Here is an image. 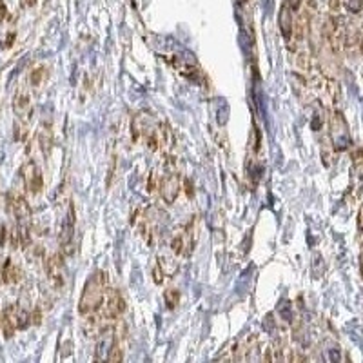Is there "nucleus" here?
I'll return each instance as SVG.
<instances>
[{
  "label": "nucleus",
  "mask_w": 363,
  "mask_h": 363,
  "mask_svg": "<svg viewBox=\"0 0 363 363\" xmlns=\"http://www.w3.org/2000/svg\"><path fill=\"white\" fill-rule=\"evenodd\" d=\"M300 2L301 0H287V4L291 6L292 10H298V8H300Z\"/></svg>",
  "instance_id": "a878e982"
},
{
  "label": "nucleus",
  "mask_w": 363,
  "mask_h": 363,
  "mask_svg": "<svg viewBox=\"0 0 363 363\" xmlns=\"http://www.w3.org/2000/svg\"><path fill=\"white\" fill-rule=\"evenodd\" d=\"M113 343H115V334H111V332H102L100 339H98V343H96V354H95L96 361H104V359L109 358Z\"/></svg>",
  "instance_id": "9b49d317"
},
{
  "label": "nucleus",
  "mask_w": 363,
  "mask_h": 363,
  "mask_svg": "<svg viewBox=\"0 0 363 363\" xmlns=\"http://www.w3.org/2000/svg\"><path fill=\"white\" fill-rule=\"evenodd\" d=\"M13 39H15V33H10V37H8V40H6V48H10L11 42H13Z\"/></svg>",
  "instance_id": "bb28decb"
},
{
  "label": "nucleus",
  "mask_w": 363,
  "mask_h": 363,
  "mask_svg": "<svg viewBox=\"0 0 363 363\" xmlns=\"http://www.w3.org/2000/svg\"><path fill=\"white\" fill-rule=\"evenodd\" d=\"M40 321H42V312H40V309L37 307L33 312H31V323H35V325H39Z\"/></svg>",
  "instance_id": "4be33fe9"
},
{
  "label": "nucleus",
  "mask_w": 363,
  "mask_h": 363,
  "mask_svg": "<svg viewBox=\"0 0 363 363\" xmlns=\"http://www.w3.org/2000/svg\"><path fill=\"white\" fill-rule=\"evenodd\" d=\"M8 227L6 225H0V247H6V242H8Z\"/></svg>",
  "instance_id": "412c9836"
},
{
  "label": "nucleus",
  "mask_w": 363,
  "mask_h": 363,
  "mask_svg": "<svg viewBox=\"0 0 363 363\" xmlns=\"http://www.w3.org/2000/svg\"><path fill=\"white\" fill-rule=\"evenodd\" d=\"M39 143L42 153L48 156L51 153V145H53V131H51V124H42L39 131Z\"/></svg>",
  "instance_id": "4468645a"
},
{
  "label": "nucleus",
  "mask_w": 363,
  "mask_h": 363,
  "mask_svg": "<svg viewBox=\"0 0 363 363\" xmlns=\"http://www.w3.org/2000/svg\"><path fill=\"white\" fill-rule=\"evenodd\" d=\"M330 142H332L334 151H345L352 143L349 125H347L343 115L339 111H334V115L330 116Z\"/></svg>",
  "instance_id": "f03ea898"
},
{
  "label": "nucleus",
  "mask_w": 363,
  "mask_h": 363,
  "mask_svg": "<svg viewBox=\"0 0 363 363\" xmlns=\"http://www.w3.org/2000/svg\"><path fill=\"white\" fill-rule=\"evenodd\" d=\"M343 4L350 13H359L363 8V0H343Z\"/></svg>",
  "instance_id": "6ab92c4d"
},
{
  "label": "nucleus",
  "mask_w": 363,
  "mask_h": 363,
  "mask_svg": "<svg viewBox=\"0 0 363 363\" xmlns=\"http://www.w3.org/2000/svg\"><path fill=\"white\" fill-rule=\"evenodd\" d=\"M278 314H280V320H283L285 323H291L294 320V316H292V307L289 305V301H282L280 305H278Z\"/></svg>",
  "instance_id": "dca6fc26"
},
{
  "label": "nucleus",
  "mask_w": 363,
  "mask_h": 363,
  "mask_svg": "<svg viewBox=\"0 0 363 363\" xmlns=\"http://www.w3.org/2000/svg\"><path fill=\"white\" fill-rule=\"evenodd\" d=\"M6 15H8V10H6V6L0 2V22L6 19Z\"/></svg>",
  "instance_id": "393cba45"
},
{
  "label": "nucleus",
  "mask_w": 363,
  "mask_h": 363,
  "mask_svg": "<svg viewBox=\"0 0 363 363\" xmlns=\"http://www.w3.org/2000/svg\"><path fill=\"white\" fill-rule=\"evenodd\" d=\"M13 109H15V113H17V116H19L20 122H24L26 124L29 120V115H31V98H29V95L26 91L17 93V96H15V100H13Z\"/></svg>",
  "instance_id": "1a4fd4ad"
},
{
  "label": "nucleus",
  "mask_w": 363,
  "mask_h": 363,
  "mask_svg": "<svg viewBox=\"0 0 363 363\" xmlns=\"http://www.w3.org/2000/svg\"><path fill=\"white\" fill-rule=\"evenodd\" d=\"M278 22H280V31H282L283 39L289 40L292 35V29H294V19H292V8L289 4H283L282 10H280V19H278Z\"/></svg>",
  "instance_id": "9d476101"
},
{
  "label": "nucleus",
  "mask_w": 363,
  "mask_h": 363,
  "mask_svg": "<svg viewBox=\"0 0 363 363\" xmlns=\"http://www.w3.org/2000/svg\"><path fill=\"white\" fill-rule=\"evenodd\" d=\"M20 172H22V178H24L26 189H28L29 193H33V195H39L44 187V178L40 169L37 167V163L29 160V162H26L24 165H22Z\"/></svg>",
  "instance_id": "39448f33"
},
{
  "label": "nucleus",
  "mask_w": 363,
  "mask_h": 363,
  "mask_svg": "<svg viewBox=\"0 0 363 363\" xmlns=\"http://www.w3.org/2000/svg\"><path fill=\"white\" fill-rule=\"evenodd\" d=\"M22 276V271H20L19 265H15L10 258L2 263V282L4 283H17Z\"/></svg>",
  "instance_id": "ddd939ff"
},
{
  "label": "nucleus",
  "mask_w": 363,
  "mask_h": 363,
  "mask_svg": "<svg viewBox=\"0 0 363 363\" xmlns=\"http://www.w3.org/2000/svg\"><path fill=\"white\" fill-rule=\"evenodd\" d=\"M0 2H2V0H0Z\"/></svg>",
  "instance_id": "c85d7f7f"
},
{
  "label": "nucleus",
  "mask_w": 363,
  "mask_h": 363,
  "mask_svg": "<svg viewBox=\"0 0 363 363\" xmlns=\"http://www.w3.org/2000/svg\"><path fill=\"white\" fill-rule=\"evenodd\" d=\"M0 327H2V332H4V338L10 339L15 334V329H17V321H15V307L10 305L8 309H4L2 312V321H0Z\"/></svg>",
  "instance_id": "f8f14e48"
},
{
  "label": "nucleus",
  "mask_w": 363,
  "mask_h": 363,
  "mask_svg": "<svg viewBox=\"0 0 363 363\" xmlns=\"http://www.w3.org/2000/svg\"><path fill=\"white\" fill-rule=\"evenodd\" d=\"M46 272H48V278L51 285L55 289H62L64 287V263L60 254H53L51 258L46 262Z\"/></svg>",
  "instance_id": "423d86ee"
},
{
  "label": "nucleus",
  "mask_w": 363,
  "mask_h": 363,
  "mask_svg": "<svg viewBox=\"0 0 363 363\" xmlns=\"http://www.w3.org/2000/svg\"><path fill=\"white\" fill-rule=\"evenodd\" d=\"M15 321H17V329L20 330H24L29 327V323H31V314H29V311L24 305L15 307Z\"/></svg>",
  "instance_id": "2eb2a0df"
},
{
  "label": "nucleus",
  "mask_w": 363,
  "mask_h": 363,
  "mask_svg": "<svg viewBox=\"0 0 363 363\" xmlns=\"http://www.w3.org/2000/svg\"><path fill=\"white\" fill-rule=\"evenodd\" d=\"M44 77H46V69H44V67H37V69L31 73V77H29L31 86H40V82L44 80Z\"/></svg>",
  "instance_id": "a211bd4d"
},
{
  "label": "nucleus",
  "mask_w": 363,
  "mask_h": 363,
  "mask_svg": "<svg viewBox=\"0 0 363 363\" xmlns=\"http://www.w3.org/2000/svg\"><path fill=\"white\" fill-rule=\"evenodd\" d=\"M358 231H359V233H363V206H361V209H359V213H358Z\"/></svg>",
  "instance_id": "b1692460"
},
{
  "label": "nucleus",
  "mask_w": 363,
  "mask_h": 363,
  "mask_svg": "<svg viewBox=\"0 0 363 363\" xmlns=\"http://www.w3.org/2000/svg\"><path fill=\"white\" fill-rule=\"evenodd\" d=\"M163 298L167 301V307L169 309H174L178 305V300H180V292L176 289H169V291L163 292Z\"/></svg>",
  "instance_id": "f3484780"
},
{
  "label": "nucleus",
  "mask_w": 363,
  "mask_h": 363,
  "mask_svg": "<svg viewBox=\"0 0 363 363\" xmlns=\"http://www.w3.org/2000/svg\"><path fill=\"white\" fill-rule=\"evenodd\" d=\"M75 224H77V213H75V206L69 204L67 213L64 216L62 225H60V247H62L64 254L73 253V236H75Z\"/></svg>",
  "instance_id": "7ed1b4c3"
},
{
  "label": "nucleus",
  "mask_w": 363,
  "mask_h": 363,
  "mask_svg": "<svg viewBox=\"0 0 363 363\" xmlns=\"http://www.w3.org/2000/svg\"><path fill=\"white\" fill-rule=\"evenodd\" d=\"M10 207L13 211V215L17 216L19 224H29L31 222V207H29L24 196L10 195Z\"/></svg>",
  "instance_id": "0eeeda50"
},
{
  "label": "nucleus",
  "mask_w": 363,
  "mask_h": 363,
  "mask_svg": "<svg viewBox=\"0 0 363 363\" xmlns=\"http://www.w3.org/2000/svg\"><path fill=\"white\" fill-rule=\"evenodd\" d=\"M311 125H312V131H320V129H321V125H323V116H321L320 113H314V116H312Z\"/></svg>",
  "instance_id": "aec40b11"
},
{
  "label": "nucleus",
  "mask_w": 363,
  "mask_h": 363,
  "mask_svg": "<svg viewBox=\"0 0 363 363\" xmlns=\"http://www.w3.org/2000/svg\"><path fill=\"white\" fill-rule=\"evenodd\" d=\"M0 321H2V312H0Z\"/></svg>",
  "instance_id": "cd10ccee"
},
{
  "label": "nucleus",
  "mask_w": 363,
  "mask_h": 363,
  "mask_svg": "<svg viewBox=\"0 0 363 363\" xmlns=\"http://www.w3.org/2000/svg\"><path fill=\"white\" fill-rule=\"evenodd\" d=\"M105 285H107V274L104 271H96L91 274L84 291H82L80 301H78L80 314H91V312L100 309L102 301L105 298Z\"/></svg>",
  "instance_id": "f257e3e1"
},
{
  "label": "nucleus",
  "mask_w": 363,
  "mask_h": 363,
  "mask_svg": "<svg viewBox=\"0 0 363 363\" xmlns=\"http://www.w3.org/2000/svg\"><path fill=\"white\" fill-rule=\"evenodd\" d=\"M329 359L330 361H339V347L329 349Z\"/></svg>",
  "instance_id": "5701e85b"
},
{
  "label": "nucleus",
  "mask_w": 363,
  "mask_h": 363,
  "mask_svg": "<svg viewBox=\"0 0 363 363\" xmlns=\"http://www.w3.org/2000/svg\"><path fill=\"white\" fill-rule=\"evenodd\" d=\"M180 189H182V184L178 174H169V176L163 178L162 184H160L162 198L167 202V204H174V200H176L178 195H180Z\"/></svg>",
  "instance_id": "6e6552de"
},
{
  "label": "nucleus",
  "mask_w": 363,
  "mask_h": 363,
  "mask_svg": "<svg viewBox=\"0 0 363 363\" xmlns=\"http://www.w3.org/2000/svg\"><path fill=\"white\" fill-rule=\"evenodd\" d=\"M125 309V301L116 289L105 291V303L102 307V320H115Z\"/></svg>",
  "instance_id": "20e7f679"
}]
</instances>
